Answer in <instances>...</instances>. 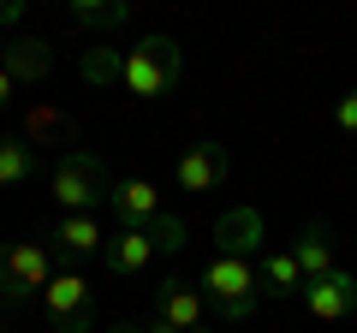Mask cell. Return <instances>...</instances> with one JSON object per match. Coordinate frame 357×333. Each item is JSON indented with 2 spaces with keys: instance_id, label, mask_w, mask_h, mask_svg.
<instances>
[{
  "instance_id": "cell-1",
  "label": "cell",
  "mask_w": 357,
  "mask_h": 333,
  "mask_svg": "<svg viewBox=\"0 0 357 333\" xmlns=\"http://www.w3.org/2000/svg\"><path fill=\"white\" fill-rule=\"evenodd\" d=\"M107 166L102 155H89V149H66L60 161L48 166V196L60 215H96V208L107 203Z\"/></svg>"
},
{
  "instance_id": "cell-2",
  "label": "cell",
  "mask_w": 357,
  "mask_h": 333,
  "mask_svg": "<svg viewBox=\"0 0 357 333\" xmlns=\"http://www.w3.org/2000/svg\"><path fill=\"white\" fill-rule=\"evenodd\" d=\"M178 72H185V54H178L173 36H143L131 54H119V84L143 102H161L178 84Z\"/></svg>"
},
{
  "instance_id": "cell-3",
  "label": "cell",
  "mask_w": 357,
  "mask_h": 333,
  "mask_svg": "<svg viewBox=\"0 0 357 333\" xmlns=\"http://www.w3.org/2000/svg\"><path fill=\"white\" fill-rule=\"evenodd\" d=\"M197 292L220 309V321H250L256 304H262V292H256V262L220 256V250L208 256V268H203V280H197Z\"/></svg>"
},
{
  "instance_id": "cell-4",
  "label": "cell",
  "mask_w": 357,
  "mask_h": 333,
  "mask_svg": "<svg viewBox=\"0 0 357 333\" xmlns=\"http://www.w3.org/2000/svg\"><path fill=\"white\" fill-rule=\"evenodd\" d=\"M54 280V256L36 238H13L0 244V304H30L36 292H48Z\"/></svg>"
},
{
  "instance_id": "cell-5",
  "label": "cell",
  "mask_w": 357,
  "mask_h": 333,
  "mask_svg": "<svg viewBox=\"0 0 357 333\" xmlns=\"http://www.w3.org/2000/svg\"><path fill=\"white\" fill-rule=\"evenodd\" d=\"M42 316L54 333H96V304H89L84 274H54L42 292Z\"/></svg>"
},
{
  "instance_id": "cell-6",
  "label": "cell",
  "mask_w": 357,
  "mask_h": 333,
  "mask_svg": "<svg viewBox=\"0 0 357 333\" xmlns=\"http://www.w3.org/2000/svg\"><path fill=\"white\" fill-rule=\"evenodd\" d=\"M304 309L316 321H345V316H357V274H345V268H333V274H321V280H304Z\"/></svg>"
},
{
  "instance_id": "cell-7",
  "label": "cell",
  "mask_w": 357,
  "mask_h": 333,
  "mask_svg": "<svg viewBox=\"0 0 357 333\" xmlns=\"http://www.w3.org/2000/svg\"><path fill=\"white\" fill-rule=\"evenodd\" d=\"M155 321H167V327H178V333H208L203 292L185 286L178 274H173V280H161V286H155Z\"/></svg>"
},
{
  "instance_id": "cell-8",
  "label": "cell",
  "mask_w": 357,
  "mask_h": 333,
  "mask_svg": "<svg viewBox=\"0 0 357 333\" xmlns=\"http://www.w3.org/2000/svg\"><path fill=\"white\" fill-rule=\"evenodd\" d=\"M173 179H178V191H191V196H203V191H215L220 179H227V143H191V149L173 161Z\"/></svg>"
},
{
  "instance_id": "cell-9",
  "label": "cell",
  "mask_w": 357,
  "mask_h": 333,
  "mask_svg": "<svg viewBox=\"0 0 357 333\" xmlns=\"http://www.w3.org/2000/svg\"><path fill=\"white\" fill-rule=\"evenodd\" d=\"M107 208H114L119 232H131V226H149V220L161 215V191H155L149 179H119L114 191H107Z\"/></svg>"
},
{
  "instance_id": "cell-10",
  "label": "cell",
  "mask_w": 357,
  "mask_h": 333,
  "mask_svg": "<svg viewBox=\"0 0 357 333\" xmlns=\"http://www.w3.org/2000/svg\"><path fill=\"white\" fill-rule=\"evenodd\" d=\"M149 262H155V244H149V232H143V226H131V232H107L102 268L114 274V280H137Z\"/></svg>"
},
{
  "instance_id": "cell-11",
  "label": "cell",
  "mask_w": 357,
  "mask_h": 333,
  "mask_svg": "<svg viewBox=\"0 0 357 333\" xmlns=\"http://www.w3.org/2000/svg\"><path fill=\"white\" fill-rule=\"evenodd\" d=\"M0 65H6L13 84H42V77L54 72V54H48V42H42V36H6Z\"/></svg>"
},
{
  "instance_id": "cell-12",
  "label": "cell",
  "mask_w": 357,
  "mask_h": 333,
  "mask_svg": "<svg viewBox=\"0 0 357 333\" xmlns=\"http://www.w3.org/2000/svg\"><path fill=\"white\" fill-rule=\"evenodd\" d=\"M215 244H220V256L250 262L256 250H262V215H256V208H227V215L215 220Z\"/></svg>"
},
{
  "instance_id": "cell-13",
  "label": "cell",
  "mask_w": 357,
  "mask_h": 333,
  "mask_svg": "<svg viewBox=\"0 0 357 333\" xmlns=\"http://www.w3.org/2000/svg\"><path fill=\"white\" fill-rule=\"evenodd\" d=\"M286 250H292V262H298V274H304V280H321V274H333V232L321 226V220H310V226L298 232Z\"/></svg>"
},
{
  "instance_id": "cell-14",
  "label": "cell",
  "mask_w": 357,
  "mask_h": 333,
  "mask_svg": "<svg viewBox=\"0 0 357 333\" xmlns=\"http://www.w3.org/2000/svg\"><path fill=\"white\" fill-rule=\"evenodd\" d=\"M256 292H262V297H274V304H286V297H298V292H304V274H298L292 250H268V256L256 262Z\"/></svg>"
},
{
  "instance_id": "cell-15",
  "label": "cell",
  "mask_w": 357,
  "mask_h": 333,
  "mask_svg": "<svg viewBox=\"0 0 357 333\" xmlns=\"http://www.w3.org/2000/svg\"><path fill=\"white\" fill-rule=\"evenodd\" d=\"M54 244H60L66 256H102L107 232H102L96 215H60V220H54Z\"/></svg>"
},
{
  "instance_id": "cell-16",
  "label": "cell",
  "mask_w": 357,
  "mask_h": 333,
  "mask_svg": "<svg viewBox=\"0 0 357 333\" xmlns=\"http://www.w3.org/2000/svg\"><path fill=\"white\" fill-rule=\"evenodd\" d=\"M36 166H42V155H36L30 137H0V191L30 185V179H36Z\"/></svg>"
},
{
  "instance_id": "cell-17",
  "label": "cell",
  "mask_w": 357,
  "mask_h": 333,
  "mask_svg": "<svg viewBox=\"0 0 357 333\" xmlns=\"http://www.w3.org/2000/svg\"><path fill=\"white\" fill-rule=\"evenodd\" d=\"M66 18H72L77 30H119L131 18V6H126V0H72Z\"/></svg>"
},
{
  "instance_id": "cell-18",
  "label": "cell",
  "mask_w": 357,
  "mask_h": 333,
  "mask_svg": "<svg viewBox=\"0 0 357 333\" xmlns=\"http://www.w3.org/2000/svg\"><path fill=\"white\" fill-rule=\"evenodd\" d=\"M143 232H149L155 256H178V250L191 244V226H185V220H178V215H167V208H161V215H155V220H149V226H143Z\"/></svg>"
},
{
  "instance_id": "cell-19",
  "label": "cell",
  "mask_w": 357,
  "mask_h": 333,
  "mask_svg": "<svg viewBox=\"0 0 357 333\" xmlns=\"http://www.w3.org/2000/svg\"><path fill=\"white\" fill-rule=\"evenodd\" d=\"M24 131H30L36 143H48V137H72V119H66L60 107L36 102V107H30V119H24Z\"/></svg>"
},
{
  "instance_id": "cell-20",
  "label": "cell",
  "mask_w": 357,
  "mask_h": 333,
  "mask_svg": "<svg viewBox=\"0 0 357 333\" xmlns=\"http://www.w3.org/2000/svg\"><path fill=\"white\" fill-rule=\"evenodd\" d=\"M84 77L89 84H119V54L114 48H89L84 54Z\"/></svg>"
},
{
  "instance_id": "cell-21",
  "label": "cell",
  "mask_w": 357,
  "mask_h": 333,
  "mask_svg": "<svg viewBox=\"0 0 357 333\" xmlns=\"http://www.w3.org/2000/svg\"><path fill=\"white\" fill-rule=\"evenodd\" d=\"M333 125H340L345 137H357V90H345L340 102H333Z\"/></svg>"
},
{
  "instance_id": "cell-22",
  "label": "cell",
  "mask_w": 357,
  "mask_h": 333,
  "mask_svg": "<svg viewBox=\"0 0 357 333\" xmlns=\"http://www.w3.org/2000/svg\"><path fill=\"white\" fill-rule=\"evenodd\" d=\"M18 18H24V0H0V36H6Z\"/></svg>"
},
{
  "instance_id": "cell-23",
  "label": "cell",
  "mask_w": 357,
  "mask_h": 333,
  "mask_svg": "<svg viewBox=\"0 0 357 333\" xmlns=\"http://www.w3.org/2000/svg\"><path fill=\"white\" fill-rule=\"evenodd\" d=\"M13 90H18V84H13V77H6V65H0V114L13 107Z\"/></svg>"
},
{
  "instance_id": "cell-24",
  "label": "cell",
  "mask_w": 357,
  "mask_h": 333,
  "mask_svg": "<svg viewBox=\"0 0 357 333\" xmlns=\"http://www.w3.org/2000/svg\"><path fill=\"white\" fill-rule=\"evenodd\" d=\"M143 333H178V327H167V321H149V327H143Z\"/></svg>"
},
{
  "instance_id": "cell-25",
  "label": "cell",
  "mask_w": 357,
  "mask_h": 333,
  "mask_svg": "<svg viewBox=\"0 0 357 333\" xmlns=\"http://www.w3.org/2000/svg\"><path fill=\"white\" fill-rule=\"evenodd\" d=\"M107 333H143V327H131V321H114V327H107Z\"/></svg>"
},
{
  "instance_id": "cell-26",
  "label": "cell",
  "mask_w": 357,
  "mask_h": 333,
  "mask_svg": "<svg viewBox=\"0 0 357 333\" xmlns=\"http://www.w3.org/2000/svg\"><path fill=\"white\" fill-rule=\"evenodd\" d=\"M0 333H6V327H0Z\"/></svg>"
}]
</instances>
